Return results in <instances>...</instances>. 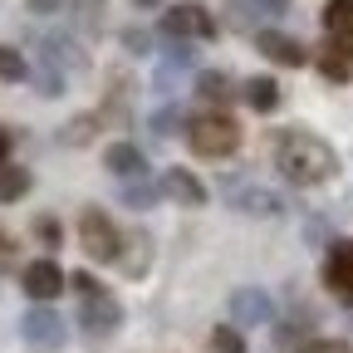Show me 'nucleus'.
<instances>
[{
	"label": "nucleus",
	"instance_id": "nucleus-1",
	"mask_svg": "<svg viewBox=\"0 0 353 353\" xmlns=\"http://www.w3.org/2000/svg\"><path fill=\"white\" fill-rule=\"evenodd\" d=\"M275 167L294 187H324L339 176V152L309 128H285L275 138Z\"/></svg>",
	"mask_w": 353,
	"mask_h": 353
},
{
	"label": "nucleus",
	"instance_id": "nucleus-2",
	"mask_svg": "<svg viewBox=\"0 0 353 353\" xmlns=\"http://www.w3.org/2000/svg\"><path fill=\"white\" fill-rule=\"evenodd\" d=\"M74 285V294H79V329L88 334V339H108L118 324H123V304L108 294V285H99L94 275H74L69 280Z\"/></svg>",
	"mask_w": 353,
	"mask_h": 353
},
{
	"label": "nucleus",
	"instance_id": "nucleus-3",
	"mask_svg": "<svg viewBox=\"0 0 353 353\" xmlns=\"http://www.w3.org/2000/svg\"><path fill=\"white\" fill-rule=\"evenodd\" d=\"M79 245H83V255L94 265H113L118 250H123V236L113 226V216L99 211V206H83L79 211Z\"/></svg>",
	"mask_w": 353,
	"mask_h": 353
},
{
	"label": "nucleus",
	"instance_id": "nucleus-4",
	"mask_svg": "<svg viewBox=\"0 0 353 353\" xmlns=\"http://www.w3.org/2000/svg\"><path fill=\"white\" fill-rule=\"evenodd\" d=\"M187 132H192V152L196 157H231L236 148H241V128L226 118V113H201L196 123H187Z\"/></svg>",
	"mask_w": 353,
	"mask_h": 353
},
{
	"label": "nucleus",
	"instance_id": "nucleus-5",
	"mask_svg": "<svg viewBox=\"0 0 353 353\" xmlns=\"http://www.w3.org/2000/svg\"><path fill=\"white\" fill-rule=\"evenodd\" d=\"M20 334H25V343H30V348H39V353H54V348H64L69 324H64V314H59V309H50V299H34V309L20 319Z\"/></svg>",
	"mask_w": 353,
	"mask_h": 353
},
{
	"label": "nucleus",
	"instance_id": "nucleus-6",
	"mask_svg": "<svg viewBox=\"0 0 353 353\" xmlns=\"http://www.w3.org/2000/svg\"><path fill=\"white\" fill-rule=\"evenodd\" d=\"M324 290L339 304H353V241H334L324 255Z\"/></svg>",
	"mask_w": 353,
	"mask_h": 353
},
{
	"label": "nucleus",
	"instance_id": "nucleus-7",
	"mask_svg": "<svg viewBox=\"0 0 353 353\" xmlns=\"http://www.w3.org/2000/svg\"><path fill=\"white\" fill-rule=\"evenodd\" d=\"M270 319H275V299L265 294V290L245 285V290L231 294V324L236 329H260V324H270Z\"/></svg>",
	"mask_w": 353,
	"mask_h": 353
},
{
	"label": "nucleus",
	"instance_id": "nucleus-8",
	"mask_svg": "<svg viewBox=\"0 0 353 353\" xmlns=\"http://www.w3.org/2000/svg\"><path fill=\"white\" fill-rule=\"evenodd\" d=\"M162 34L167 39H211L216 34V20L201 6H172L162 15Z\"/></svg>",
	"mask_w": 353,
	"mask_h": 353
},
{
	"label": "nucleus",
	"instance_id": "nucleus-9",
	"mask_svg": "<svg viewBox=\"0 0 353 353\" xmlns=\"http://www.w3.org/2000/svg\"><path fill=\"white\" fill-rule=\"evenodd\" d=\"M157 196H167V201H176V206H201V201H206V187H201V176L187 172V167H162Z\"/></svg>",
	"mask_w": 353,
	"mask_h": 353
},
{
	"label": "nucleus",
	"instance_id": "nucleus-10",
	"mask_svg": "<svg viewBox=\"0 0 353 353\" xmlns=\"http://www.w3.org/2000/svg\"><path fill=\"white\" fill-rule=\"evenodd\" d=\"M255 50L270 59V64H280V69H304L309 64L304 44L294 34H280V30H255Z\"/></svg>",
	"mask_w": 353,
	"mask_h": 353
},
{
	"label": "nucleus",
	"instance_id": "nucleus-11",
	"mask_svg": "<svg viewBox=\"0 0 353 353\" xmlns=\"http://www.w3.org/2000/svg\"><path fill=\"white\" fill-rule=\"evenodd\" d=\"M182 74H192V44L172 39L167 50H162V64H157V74H152L157 94H162V99H172V94H176V83H182Z\"/></svg>",
	"mask_w": 353,
	"mask_h": 353
},
{
	"label": "nucleus",
	"instance_id": "nucleus-12",
	"mask_svg": "<svg viewBox=\"0 0 353 353\" xmlns=\"http://www.w3.org/2000/svg\"><path fill=\"white\" fill-rule=\"evenodd\" d=\"M231 211L241 216H285V196L270 187H231Z\"/></svg>",
	"mask_w": 353,
	"mask_h": 353
},
{
	"label": "nucleus",
	"instance_id": "nucleus-13",
	"mask_svg": "<svg viewBox=\"0 0 353 353\" xmlns=\"http://www.w3.org/2000/svg\"><path fill=\"white\" fill-rule=\"evenodd\" d=\"M20 285H25V294L30 299H54V294H64V270L54 260H34V265H25V275H20Z\"/></svg>",
	"mask_w": 353,
	"mask_h": 353
},
{
	"label": "nucleus",
	"instance_id": "nucleus-14",
	"mask_svg": "<svg viewBox=\"0 0 353 353\" xmlns=\"http://www.w3.org/2000/svg\"><path fill=\"white\" fill-rule=\"evenodd\" d=\"M319 74L334 79V83H348V79H353V39L329 34V44L319 50Z\"/></svg>",
	"mask_w": 353,
	"mask_h": 353
},
{
	"label": "nucleus",
	"instance_id": "nucleus-15",
	"mask_svg": "<svg viewBox=\"0 0 353 353\" xmlns=\"http://www.w3.org/2000/svg\"><path fill=\"white\" fill-rule=\"evenodd\" d=\"M39 59H50V64H59L64 74H79V69L88 64V54H83V44H74L69 34H44V39H39Z\"/></svg>",
	"mask_w": 353,
	"mask_h": 353
},
{
	"label": "nucleus",
	"instance_id": "nucleus-16",
	"mask_svg": "<svg viewBox=\"0 0 353 353\" xmlns=\"http://www.w3.org/2000/svg\"><path fill=\"white\" fill-rule=\"evenodd\" d=\"M192 83H196L201 103H211V108H226V103H236V99H241L236 79H231V74H221V69H201Z\"/></svg>",
	"mask_w": 353,
	"mask_h": 353
},
{
	"label": "nucleus",
	"instance_id": "nucleus-17",
	"mask_svg": "<svg viewBox=\"0 0 353 353\" xmlns=\"http://www.w3.org/2000/svg\"><path fill=\"white\" fill-rule=\"evenodd\" d=\"M103 167L118 176V182H128V176H143V172H148V157L132 148V143H113V148L103 152Z\"/></svg>",
	"mask_w": 353,
	"mask_h": 353
},
{
	"label": "nucleus",
	"instance_id": "nucleus-18",
	"mask_svg": "<svg viewBox=\"0 0 353 353\" xmlns=\"http://www.w3.org/2000/svg\"><path fill=\"white\" fill-rule=\"evenodd\" d=\"M255 113H275L280 108V83L270 79V74H255V79H245V94H241Z\"/></svg>",
	"mask_w": 353,
	"mask_h": 353
},
{
	"label": "nucleus",
	"instance_id": "nucleus-19",
	"mask_svg": "<svg viewBox=\"0 0 353 353\" xmlns=\"http://www.w3.org/2000/svg\"><path fill=\"white\" fill-rule=\"evenodd\" d=\"M231 10H236V25H255V20L285 15L290 0H231Z\"/></svg>",
	"mask_w": 353,
	"mask_h": 353
},
{
	"label": "nucleus",
	"instance_id": "nucleus-20",
	"mask_svg": "<svg viewBox=\"0 0 353 353\" xmlns=\"http://www.w3.org/2000/svg\"><path fill=\"white\" fill-rule=\"evenodd\" d=\"M34 187L30 167H15V162H0V201H20L25 192Z\"/></svg>",
	"mask_w": 353,
	"mask_h": 353
},
{
	"label": "nucleus",
	"instance_id": "nucleus-21",
	"mask_svg": "<svg viewBox=\"0 0 353 353\" xmlns=\"http://www.w3.org/2000/svg\"><path fill=\"white\" fill-rule=\"evenodd\" d=\"M148 128H152V138H157V143H162V138H176V132L187 128V113L176 108V103H162V108L148 118Z\"/></svg>",
	"mask_w": 353,
	"mask_h": 353
},
{
	"label": "nucleus",
	"instance_id": "nucleus-22",
	"mask_svg": "<svg viewBox=\"0 0 353 353\" xmlns=\"http://www.w3.org/2000/svg\"><path fill=\"white\" fill-rule=\"evenodd\" d=\"M30 79H34V88H39V99H59V94H64V79H69V74H64L59 64H50V59H39V69H34Z\"/></svg>",
	"mask_w": 353,
	"mask_h": 353
},
{
	"label": "nucleus",
	"instance_id": "nucleus-23",
	"mask_svg": "<svg viewBox=\"0 0 353 353\" xmlns=\"http://www.w3.org/2000/svg\"><path fill=\"white\" fill-rule=\"evenodd\" d=\"M324 30L353 39V0H329L324 6Z\"/></svg>",
	"mask_w": 353,
	"mask_h": 353
},
{
	"label": "nucleus",
	"instance_id": "nucleus-24",
	"mask_svg": "<svg viewBox=\"0 0 353 353\" xmlns=\"http://www.w3.org/2000/svg\"><path fill=\"white\" fill-rule=\"evenodd\" d=\"M118 196H123V206H132V211H148V206L157 201V187H148L143 176H128V182H118Z\"/></svg>",
	"mask_w": 353,
	"mask_h": 353
},
{
	"label": "nucleus",
	"instance_id": "nucleus-25",
	"mask_svg": "<svg viewBox=\"0 0 353 353\" xmlns=\"http://www.w3.org/2000/svg\"><path fill=\"white\" fill-rule=\"evenodd\" d=\"M206 353H245V329H236V324H221V329H211Z\"/></svg>",
	"mask_w": 353,
	"mask_h": 353
},
{
	"label": "nucleus",
	"instance_id": "nucleus-26",
	"mask_svg": "<svg viewBox=\"0 0 353 353\" xmlns=\"http://www.w3.org/2000/svg\"><path fill=\"white\" fill-rule=\"evenodd\" d=\"M20 79H30L25 54H20V50H10V44H0V83H20Z\"/></svg>",
	"mask_w": 353,
	"mask_h": 353
},
{
	"label": "nucleus",
	"instance_id": "nucleus-27",
	"mask_svg": "<svg viewBox=\"0 0 353 353\" xmlns=\"http://www.w3.org/2000/svg\"><path fill=\"white\" fill-rule=\"evenodd\" d=\"M94 128H99V113H88V118H74V123H64V132H59V143L79 148V143H88V138H94Z\"/></svg>",
	"mask_w": 353,
	"mask_h": 353
},
{
	"label": "nucleus",
	"instance_id": "nucleus-28",
	"mask_svg": "<svg viewBox=\"0 0 353 353\" xmlns=\"http://www.w3.org/2000/svg\"><path fill=\"white\" fill-rule=\"evenodd\" d=\"M128 245H132V260H128V275H143V270H148V250H152L148 231H132V236H128Z\"/></svg>",
	"mask_w": 353,
	"mask_h": 353
},
{
	"label": "nucleus",
	"instance_id": "nucleus-29",
	"mask_svg": "<svg viewBox=\"0 0 353 353\" xmlns=\"http://www.w3.org/2000/svg\"><path fill=\"white\" fill-rule=\"evenodd\" d=\"M79 25L88 34H99L103 30V0H79Z\"/></svg>",
	"mask_w": 353,
	"mask_h": 353
},
{
	"label": "nucleus",
	"instance_id": "nucleus-30",
	"mask_svg": "<svg viewBox=\"0 0 353 353\" xmlns=\"http://www.w3.org/2000/svg\"><path fill=\"white\" fill-rule=\"evenodd\" d=\"M294 353H353V343H348V339H309V343H299Z\"/></svg>",
	"mask_w": 353,
	"mask_h": 353
},
{
	"label": "nucleus",
	"instance_id": "nucleus-31",
	"mask_svg": "<svg viewBox=\"0 0 353 353\" xmlns=\"http://www.w3.org/2000/svg\"><path fill=\"white\" fill-rule=\"evenodd\" d=\"M34 236L54 250V245H59V221H54V216H34Z\"/></svg>",
	"mask_w": 353,
	"mask_h": 353
},
{
	"label": "nucleus",
	"instance_id": "nucleus-32",
	"mask_svg": "<svg viewBox=\"0 0 353 353\" xmlns=\"http://www.w3.org/2000/svg\"><path fill=\"white\" fill-rule=\"evenodd\" d=\"M123 44H128L132 54H148V44H152V39H148L143 30H123Z\"/></svg>",
	"mask_w": 353,
	"mask_h": 353
},
{
	"label": "nucleus",
	"instance_id": "nucleus-33",
	"mask_svg": "<svg viewBox=\"0 0 353 353\" xmlns=\"http://www.w3.org/2000/svg\"><path fill=\"white\" fill-rule=\"evenodd\" d=\"M25 6H30L34 15H54V10L64 6V0H25Z\"/></svg>",
	"mask_w": 353,
	"mask_h": 353
},
{
	"label": "nucleus",
	"instance_id": "nucleus-34",
	"mask_svg": "<svg viewBox=\"0 0 353 353\" xmlns=\"http://www.w3.org/2000/svg\"><path fill=\"white\" fill-rule=\"evenodd\" d=\"M10 143H15V138H10V132H6V128H0V162H6V157H10Z\"/></svg>",
	"mask_w": 353,
	"mask_h": 353
},
{
	"label": "nucleus",
	"instance_id": "nucleus-35",
	"mask_svg": "<svg viewBox=\"0 0 353 353\" xmlns=\"http://www.w3.org/2000/svg\"><path fill=\"white\" fill-rule=\"evenodd\" d=\"M10 250H15V241H10V236H6V231H0V260H6V255H10Z\"/></svg>",
	"mask_w": 353,
	"mask_h": 353
},
{
	"label": "nucleus",
	"instance_id": "nucleus-36",
	"mask_svg": "<svg viewBox=\"0 0 353 353\" xmlns=\"http://www.w3.org/2000/svg\"><path fill=\"white\" fill-rule=\"evenodd\" d=\"M132 6H143V10H157V6H162V0H132Z\"/></svg>",
	"mask_w": 353,
	"mask_h": 353
}]
</instances>
